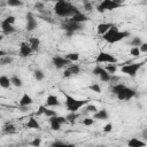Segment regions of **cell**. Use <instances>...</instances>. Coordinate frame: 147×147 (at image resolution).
<instances>
[{"label": "cell", "instance_id": "cell-18", "mask_svg": "<svg viewBox=\"0 0 147 147\" xmlns=\"http://www.w3.org/2000/svg\"><path fill=\"white\" fill-rule=\"evenodd\" d=\"M61 102L59 100V98L54 94H49L47 98H46V106L47 107H57L60 106Z\"/></svg>", "mask_w": 147, "mask_h": 147}, {"label": "cell", "instance_id": "cell-10", "mask_svg": "<svg viewBox=\"0 0 147 147\" xmlns=\"http://www.w3.org/2000/svg\"><path fill=\"white\" fill-rule=\"evenodd\" d=\"M79 74H80V67H79L78 64H72V63H71L69 67H67V68L64 69L62 77H63V78H70V77H72V76H77V75H79Z\"/></svg>", "mask_w": 147, "mask_h": 147}, {"label": "cell", "instance_id": "cell-49", "mask_svg": "<svg viewBox=\"0 0 147 147\" xmlns=\"http://www.w3.org/2000/svg\"><path fill=\"white\" fill-rule=\"evenodd\" d=\"M96 147H106L105 145H99V146H96Z\"/></svg>", "mask_w": 147, "mask_h": 147}, {"label": "cell", "instance_id": "cell-12", "mask_svg": "<svg viewBox=\"0 0 147 147\" xmlns=\"http://www.w3.org/2000/svg\"><path fill=\"white\" fill-rule=\"evenodd\" d=\"M18 53H20V55H21L22 57H28V56H30V55L33 53V51L31 49V47H30V45L28 44V41H23V42L20 44Z\"/></svg>", "mask_w": 147, "mask_h": 147}, {"label": "cell", "instance_id": "cell-27", "mask_svg": "<svg viewBox=\"0 0 147 147\" xmlns=\"http://www.w3.org/2000/svg\"><path fill=\"white\" fill-rule=\"evenodd\" d=\"M14 61L13 56L10 55H5V56H1L0 57V67H3V65H8V64H11Z\"/></svg>", "mask_w": 147, "mask_h": 147}, {"label": "cell", "instance_id": "cell-11", "mask_svg": "<svg viewBox=\"0 0 147 147\" xmlns=\"http://www.w3.org/2000/svg\"><path fill=\"white\" fill-rule=\"evenodd\" d=\"M37 26H38V22H37V20H36V17H34L31 13H29V14L26 15V25H25L26 31L32 32V31H34V30L37 29Z\"/></svg>", "mask_w": 147, "mask_h": 147}, {"label": "cell", "instance_id": "cell-5", "mask_svg": "<svg viewBox=\"0 0 147 147\" xmlns=\"http://www.w3.org/2000/svg\"><path fill=\"white\" fill-rule=\"evenodd\" d=\"M145 62H134V63H124L121 67V72L129 75L130 77H136L138 71L142 68Z\"/></svg>", "mask_w": 147, "mask_h": 147}, {"label": "cell", "instance_id": "cell-2", "mask_svg": "<svg viewBox=\"0 0 147 147\" xmlns=\"http://www.w3.org/2000/svg\"><path fill=\"white\" fill-rule=\"evenodd\" d=\"M110 91L113 94L116 95V98L119 101H129L132 98H134L137 95L136 90L127 87L126 85L122 84V83H117V84H113L110 86Z\"/></svg>", "mask_w": 147, "mask_h": 147}, {"label": "cell", "instance_id": "cell-47", "mask_svg": "<svg viewBox=\"0 0 147 147\" xmlns=\"http://www.w3.org/2000/svg\"><path fill=\"white\" fill-rule=\"evenodd\" d=\"M5 55H7V52L3 51V49H0V57L1 56H5Z\"/></svg>", "mask_w": 147, "mask_h": 147}, {"label": "cell", "instance_id": "cell-9", "mask_svg": "<svg viewBox=\"0 0 147 147\" xmlns=\"http://www.w3.org/2000/svg\"><path fill=\"white\" fill-rule=\"evenodd\" d=\"M52 64L56 68V69H63V68H67L71 64V62L69 60H67L64 56H61V55H55L52 57Z\"/></svg>", "mask_w": 147, "mask_h": 147}, {"label": "cell", "instance_id": "cell-13", "mask_svg": "<svg viewBox=\"0 0 147 147\" xmlns=\"http://www.w3.org/2000/svg\"><path fill=\"white\" fill-rule=\"evenodd\" d=\"M0 29H1V31H2V34H6V36L11 34V33H14V32L16 31V29L14 28V25L7 23V22L3 21V20H2L1 23H0Z\"/></svg>", "mask_w": 147, "mask_h": 147}, {"label": "cell", "instance_id": "cell-28", "mask_svg": "<svg viewBox=\"0 0 147 147\" xmlns=\"http://www.w3.org/2000/svg\"><path fill=\"white\" fill-rule=\"evenodd\" d=\"M51 147H76L74 144H69V142H64V141H60V140H56V141H53Z\"/></svg>", "mask_w": 147, "mask_h": 147}, {"label": "cell", "instance_id": "cell-8", "mask_svg": "<svg viewBox=\"0 0 147 147\" xmlns=\"http://www.w3.org/2000/svg\"><path fill=\"white\" fill-rule=\"evenodd\" d=\"M117 57L114 56L110 53L107 52H100L96 57H95V63L100 64V63H108V64H116L117 63Z\"/></svg>", "mask_w": 147, "mask_h": 147}, {"label": "cell", "instance_id": "cell-48", "mask_svg": "<svg viewBox=\"0 0 147 147\" xmlns=\"http://www.w3.org/2000/svg\"><path fill=\"white\" fill-rule=\"evenodd\" d=\"M2 39H3V34H1V33H0V41H1Z\"/></svg>", "mask_w": 147, "mask_h": 147}, {"label": "cell", "instance_id": "cell-21", "mask_svg": "<svg viewBox=\"0 0 147 147\" xmlns=\"http://www.w3.org/2000/svg\"><path fill=\"white\" fill-rule=\"evenodd\" d=\"M16 126L13 124V123H6L3 126H2V133L3 134H7V136H10V134H14L16 133Z\"/></svg>", "mask_w": 147, "mask_h": 147}, {"label": "cell", "instance_id": "cell-36", "mask_svg": "<svg viewBox=\"0 0 147 147\" xmlns=\"http://www.w3.org/2000/svg\"><path fill=\"white\" fill-rule=\"evenodd\" d=\"M88 88L92 91V92H95V93H101V86L98 84V83H94L92 85L88 86Z\"/></svg>", "mask_w": 147, "mask_h": 147}, {"label": "cell", "instance_id": "cell-3", "mask_svg": "<svg viewBox=\"0 0 147 147\" xmlns=\"http://www.w3.org/2000/svg\"><path fill=\"white\" fill-rule=\"evenodd\" d=\"M129 36H130L129 31H121V30H118V28L116 25L113 24V26L102 36V39L105 41H107L108 44H116L118 41H122L123 39H125Z\"/></svg>", "mask_w": 147, "mask_h": 147}, {"label": "cell", "instance_id": "cell-37", "mask_svg": "<svg viewBox=\"0 0 147 147\" xmlns=\"http://www.w3.org/2000/svg\"><path fill=\"white\" fill-rule=\"evenodd\" d=\"M82 123H83V125H85V126H91V125H93V124L95 123V119H93L92 117H85Z\"/></svg>", "mask_w": 147, "mask_h": 147}, {"label": "cell", "instance_id": "cell-29", "mask_svg": "<svg viewBox=\"0 0 147 147\" xmlns=\"http://www.w3.org/2000/svg\"><path fill=\"white\" fill-rule=\"evenodd\" d=\"M64 57H65L67 60H69L71 63H74V62H76V61H78V60H79V54H78L77 52L68 53V54H65V55H64Z\"/></svg>", "mask_w": 147, "mask_h": 147}, {"label": "cell", "instance_id": "cell-1", "mask_svg": "<svg viewBox=\"0 0 147 147\" xmlns=\"http://www.w3.org/2000/svg\"><path fill=\"white\" fill-rule=\"evenodd\" d=\"M53 9H54L55 15L57 17H61V18H70L75 14H77V13L80 11L75 5H72L71 2L65 1V0H59V1H56Z\"/></svg>", "mask_w": 147, "mask_h": 147}, {"label": "cell", "instance_id": "cell-50", "mask_svg": "<svg viewBox=\"0 0 147 147\" xmlns=\"http://www.w3.org/2000/svg\"><path fill=\"white\" fill-rule=\"evenodd\" d=\"M0 118H1V114H0Z\"/></svg>", "mask_w": 147, "mask_h": 147}, {"label": "cell", "instance_id": "cell-15", "mask_svg": "<svg viewBox=\"0 0 147 147\" xmlns=\"http://www.w3.org/2000/svg\"><path fill=\"white\" fill-rule=\"evenodd\" d=\"M37 115H45V116H47L48 118H51V117L56 116L57 113H56L55 110H52V109H49V108H46L45 106H39L38 111H37Z\"/></svg>", "mask_w": 147, "mask_h": 147}, {"label": "cell", "instance_id": "cell-45", "mask_svg": "<svg viewBox=\"0 0 147 147\" xmlns=\"http://www.w3.org/2000/svg\"><path fill=\"white\" fill-rule=\"evenodd\" d=\"M111 130H113V123H107L105 126H103V129H102V131L105 132V133H109V132H111Z\"/></svg>", "mask_w": 147, "mask_h": 147}, {"label": "cell", "instance_id": "cell-26", "mask_svg": "<svg viewBox=\"0 0 147 147\" xmlns=\"http://www.w3.org/2000/svg\"><path fill=\"white\" fill-rule=\"evenodd\" d=\"M10 85L11 84H10V78L9 77H7L5 75L0 76V87H2V88H9Z\"/></svg>", "mask_w": 147, "mask_h": 147}, {"label": "cell", "instance_id": "cell-25", "mask_svg": "<svg viewBox=\"0 0 147 147\" xmlns=\"http://www.w3.org/2000/svg\"><path fill=\"white\" fill-rule=\"evenodd\" d=\"M56 116H57V115H56ZM49 126H51V129H52L53 131H60V130H61V124L56 121L55 116L49 118Z\"/></svg>", "mask_w": 147, "mask_h": 147}, {"label": "cell", "instance_id": "cell-35", "mask_svg": "<svg viewBox=\"0 0 147 147\" xmlns=\"http://www.w3.org/2000/svg\"><path fill=\"white\" fill-rule=\"evenodd\" d=\"M33 77H34L36 80H39V82H40V80H42V79L45 78V74H44L42 70H39V69H38V70H36V71L33 72Z\"/></svg>", "mask_w": 147, "mask_h": 147}, {"label": "cell", "instance_id": "cell-23", "mask_svg": "<svg viewBox=\"0 0 147 147\" xmlns=\"http://www.w3.org/2000/svg\"><path fill=\"white\" fill-rule=\"evenodd\" d=\"M25 127H26V129L39 130L41 126H40V124H39V122L37 121V118H36V117H30V118H29V121H28V122H26V124H25Z\"/></svg>", "mask_w": 147, "mask_h": 147}, {"label": "cell", "instance_id": "cell-19", "mask_svg": "<svg viewBox=\"0 0 147 147\" xmlns=\"http://www.w3.org/2000/svg\"><path fill=\"white\" fill-rule=\"evenodd\" d=\"M93 119H100V121H106L109 118V114L107 111V109H101V110H98L96 113L93 114Z\"/></svg>", "mask_w": 147, "mask_h": 147}, {"label": "cell", "instance_id": "cell-7", "mask_svg": "<svg viewBox=\"0 0 147 147\" xmlns=\"http://www.w3.org/2000/svg\"><path fill=\"white\" fill-rule=\"evenodd\" d=\"M61 28L65 31V33L68 36H72L75 32L83 29V24L71 22L70 20H64V22H62V24H61Z\"/></svg>", "mask_w": 147, "mask_h": 147}, {"label": "cell", "instance_id": "cell-46", "mask_svg": "<svg viewBox=\"0 0 147 147\" xmlns=\"http://www.w3.org/2000/svg\"><path fill=\"white\" fill-rule=\"evenodd\" d=\"M138 48H139L140 53H146V52H147V42H145V41H144V42H142Z\"/></svg>", "mask_w": 147, "mask_h": 147}, {"label": "cell", "instance_id": "cell-33", "mask_svg": "<svg viewBox=\"0 0 147 147\" xmlns=\"http://www.w3.org/2000/svg\"><path fill=\"white\" fill-rule=\"evenodd\" d=\"M99 78L101 79V82H105V83H108V82H110V79H111V75H109L106 70H103L100 75H99Z\"/></svg>", "mask_w": 147, "mask_h": 147}, {"label": "cell", "instance_id": "cell-32", "mask_svg": "<svg viewBox=\"0 0 147 147\" xmlns=\"http://www.w3.org/2000/svg\"><path fill=\"white\" fill-rule=\"evenodd\" d=\"M103 69H105L109 75L113 76V75H115V72L117 71V65H116V64H107Z\"/></svg>", "mask_w": 147, "mask_h": 147}, {"label": "cell", "instance_id": "cell-24", "mask_svg": "<svg viewBox=\"0 0 147 147\" xmlns=\"http://www.w3.org/2000/svg\"><path fill=\"white\" fill-rule=\"evenodd\" d=\"M10 84L14 85L15 87H22L23 80H22L21 77H18L17 75H13V76L10 77Z\"/></svg>", "mask_w": 147, "mask_h": 147}, {"label": "cell", "instance_id": "cell-31", "mask_svg": "<svg viewBox=\"0 0 147 147\" xmlns=\"http://www.w3.org/2000/svg\"><path fill=\"white\" fill-rule=\"evenodd\" d=\"M142 42H144V41H142V39H141L140 37H133V38L130 40V45H131L132 47H139Z\"/></svg>", "mask_w": 147, "mask_h": 147}, {"label": "cell", "instance_id": "cell-4", "mask_svg": "<svg viewBox=\"0 0 147 147\" xmlns=\"http://www.w3.org/2000/svg\"><path fill=\"white\" fill-rule=\"evenodd\" d=\"M63 95H64V105L67 110H69V113H77L82 107L90 103V100L87 99H76L65 92H63Z\"/></svg>", "mask_w": 147, "mask_h": 147}, {"label": "cell", "instance_id": "cell-34", "mask_svg": "<svg viewBox=\"0 0 147 147\" xmlns=\"http://www.w3.org/2000/svg\"><path fill=\"white\" fill-rule=\"evenodd\" d=\"M6 5L9 6V7H21V6H23V1H21V0H8L6 2Z\"/></svg>", "mask_w": 147, "mask_h": 147}, {"label": "cell", "instance_id": "cell-44", "mask_svg": "<svg viewBox=\"0 0 147 147\" xmlns=\"http://www.w3.org/2000/svg\"><path fill=\"white\" fill-rule=\"evenodd\" d=\"M86 111H90V113H96L98 111V108H96V106H94V105H90V103H87L86 105Z\"/></svg>", "mask_w": 147, "mask_h": 147}, {"label": "cell", "instance_id": "cell-22", "mask_svg": "<svg viewBox=\"0 0 147 147\" xmlns=\"http://www.w3.org/2000/svg\"><path fill=\"white\" fill-rule=\"evenodd\" d=\"M28 44L30 45L31 49H32L33 52H36V51H38L39 47H40V39L37 38V37H30L29 40H28Z\"/></svg>", "mask_w": 147, "mask_h": 147}, {"label": "cell", "instance_id": "cell-41", "mask_svg": "<svg viewBox=\"0 0 147 147\" xmlns=\"http://www.w3.org/2000/svg\"><path fill=\"white\" fill-rule=\"evenodd\" d=\"M130 54L133 56V57H138V56H140V51H139V48L138 47H131V49H130Z\"/></svg>", "mask_w": 147, "mask_h": 147}, {"label": "cell", "instance_id": "cell-43", "mask_svg": "<svg viewBox=\"0 0 147 147\" xmlns=\"http://www.w3.org/2000/svg\"><path fill=\"white\" fill-rule=\"evenodd\" d=\"M3 21H6L7 23H9V24L14 25V24H15V22H16V17H15V16H13V15H9V16H7L6 18H3Z\"/></svg>", "mask_w": 147, "mask_h": 147}, {"label": "cell", "instance_id": "cell-14", "mask_svg": "<svg viewBox=\"0 0 147 147\" xmlns=\"http://www.w3.org/2000/svg\"><path fill=\"white\" fill-rule=\"evenodd\" d=\"M67 20H70L71 22H75V23H79V24H83L84 22H87L90 18H88V16H87V15H85L83 11H79V13L75 14L72 17H70V18H67Z\"/></svg>", "mask_w": 147, "mask_h": 147}, {"label": "cell", "instance_id": "cell-30", "mask_svg": "<svg viewBox=\"0 0 147 147\" xmlns=\"http://www.w3.org/2000/svg\"><path fill=\"white\" fill-rule=\"evenodd\" d=\"M78 117H79V114H78V113H69V114L65 116V119H67L68 123L74 124V123H76V121H77Z\"/></svg>", "mask_w": 147, "mask_h": 147}, {"label": "cell", "instance_id": "cell-20", "mask_svg": "<svg viewBox=\"0 0 147 147\" xmlns=\"http://www.w3.org/2000/svg\"><path fill=\"white\" fill-rule=\"evenodd\" d=\"M146 142L139 138H131L127 140V147H145Z\"/></svg>", "mask_w": 147, "mask_h": 147}, {"label": "cell", "instance_id": "cell-40", "mask_svg": "<svg viewBox=\"0 0 147 147\" xmlns=\"http://www.w3.org/2000/svg\"><path fill=\"white\" fill-rule=\"evenodd\" d=\"M33 8H34V9H37L38 11H42V10L45 9V3H44L42 1H37V2L34 3Z\"/></svg>", "mask_w": 147, "mask_h": 147}, {"label": "cell", "instance_id": "cell-42", "mask_svg": "<svg viewBox=\"0 0 147 147\" xmlns=\"http://www.w3.org/2000/svg\"><path fill=\"white\" fill-rule=\"evenodd\" d=\"M30 145L32 147H39L41 145V138H34L32 141H30Z\"/></svg>", "mask_w": 147, "mask_h": 147}, {"label": "cell", "instance_id": "cell-17", "mask_svg": "<svg viewBox=\"0 0 147 147\" xmlns=\"http://www.w3.org/2000/svg\"><path fill=\"white\" fill-rule=\"evenodd\" d=\"M32 103H33V100H32V98H31L28 93H24V94L21 96L20 101H18L20 107H29V106H31Z\"/></svg>", "mask_w": 147, "mask_h": 147}, {"label": "cell", "instance_id": "cell-38", "mask_svg": "<svg viewBox=\"0 0 147 147\" xmlns=\"http://www.w3.org/2000/svg\"><path fill=\"white\" fill-rule=\"evenodd\" d=\"M105 69H103V67H101L100 64H96L94 68H93V70H92V74L93 75H95V76H99L102 71H103Z\"/></svg>", "mask_w": 147, "mask_h": 147}, {"label": "cell", "instance_id": "cell-6", "mask_svg": "<svg viewBox=\"0 0 147 147\" xmlns=\"http://www.w3.org/2000/svg\"><path fill=\"white\" fill-rule=\"evenodd\" d=\"M121 2L118 0H103L101 1L98 7H96V10L99 13H105L106 10H114V9H117L121 7Z\"/></svg>", "mask_w": 147, "mask_h": 147}, {"label": "cell", "instance_id": "cell-16", "mask_svg": "<svg viewBox=\"0 0 147 147\" xmlns=\"http://www.w3.org/2000/svg\"><path fill=\"white\" fill-rule=\"evenodd\" d=\"M111 26H113V23H105V22L99 23V24L96 25V33H98L99 36H103Z\"/></svg>", "mask_w": 147, "mask_h": 147}, {"label": "cell", "instance_id": "cell-39", "mask_svg": "<svg viewBox=\"0 0 147 147\" xmlns=\"http://www.w3.org/2000/svg\"><path fill=\"white\" fill-rule=\"evenodd\" d=\"M83 9H84L85 11H91V10L93 9V3H92L91 1H84V3H83Z\"/></svg>", "mask_w": 147, "mask_h": 147}]
</instances>
